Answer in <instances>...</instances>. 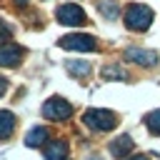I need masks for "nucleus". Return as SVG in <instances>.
Segmentation results:
<instances>
[{
  "mask_svg": "<svg viewBox=\"0 0 160 160\" xmlns=\"http://www.w3.org/2000/svg\"><path fill=\"white\" fill-rule=\"evenodd\" d=\"M60 48H65V50H82V52H90V50H95L98 48V42H95V38L92 35H65V38H60Z\"/></svg>",
  "mask_w": 160,
  "mask_h": 160,
  "instance_id": "20e7f679",
  "label": "nucleus"
},
{
  "mask_svg": "<svg viewBox=\"0 0 160 160\" xmlns=\"http://www.w3.org/2000/svg\"><path fill=\"white\" fill-rule=\"evenodd\" d=\"M42 115H45L48 120H65V118L72 115V108H70V102L62 100V98H50V100L42 105Z\"/></svg>",
  "mask_w": 160,
  "mask_h": 160,
  "instance_id": "7ed1b4c3",
  "label": "nucleus"
},
{
  "mask_svg": "<svg viewBox=\"0 0 160 160\" xmlns=\"http://www.w3.org/2000/svg\"><path fill=\"white\" fill-rule=\"evenodd\" d=\"M145 125H148V130H150V132L160 135V110L148 112V115H145Z\"/></svg>",
  "mask_w": 160,
  "mask_h": 160,
  "instance_id": "4468645a",
  "label": "nucleus"
},
{
  "mask_svg": "<svg viewBox=\"0 0 160 160\" xmlns=\"http://www.w3.org/2000/svg\"><path fill=\"white\" fill-rule=\"evenodd\" d=\"M65 68H68V72H70V75H75V78H85V75L90 72L88 60H68V62H65Z\"/></svg>",
  "mask_w": 160,
  "mask_h": 160,
  "instance_id": "f8f14e48",
  "label": "nucleus"
},
{
  "mask_svg": "<svg viewBox=\"0 0 160 160\" xmlns=\"http://www.w3.org/2000/svg\"><path fill=\"white\" fill-rule=\"evenodd\" d=\"M130 160H148V158H142V155H135V158H130Z\"/></svg>",
  "mask_w": 160,
  "mask_h": 160,
  "instance_id": "a211bd4d",
  "label": "nucleus"
},
{
  "mask_svg": "<svg viewBox=\"0 0 160 160\" xmlns=\"http://www.w3.org/2000/svg\"><path fill=\"white\" fill-rule=\"evenodd\" d=\"M82 122H85L88 128H92V130L108 132V130H112V128L118 125V118H115V112H110V110L95 108V110H88V112L82 115Z\"/></svg>",
  "mask_w": 160,
  "mask_h": 160,
  "instance_id": "f257e3e1",
  "label": "nucleus"
},
{
  "mask_svg": "<svg viewBox=\"0 0 160 160\" xmlns=\"http://www.w3.org/2000/svg\"><path fill=\"white\" fill-rule=\"evenodd\" d=\"M45 140H48V130H45V128H40V125H38V128H32V130L25 135V145H28V148H38V145H42Z\"/></svg>",
  "mask_w": 160,
  "mask_h": 160,
  "instance_id": "9b49d317",
  "label": "nucleus"
},
{
  "mask_svg": "<svg viewBox=\"0 0 160 160\" xmlns=\"http://www.w3.org/2000/svg\"><path fill=\"white\" fill-rule=\"evenodd\" d=\"M92 160H98V158H92Z\"/></svg>",
  "mask_w": 160,
  "mask_h": 160,
  "instance_id": "aec40b11",
  "label": "nucleus"
},
{
  "mask_svg": "<svg viewBox=\"0 0 160 160\" xmlns=\"http://www.w3.org/2000/svg\"><path fill=\"white\" fill-rule=\"evenodd\" d=\"M20 58H22V48H18L12 42H2L0 45V65L12 68V65H18Z\"/></svg>",
  "mask_w": 160,
  "mask_h": 160,
  "instance_id": "0eeeda50",
  "label": "nucleus"
},
{
  "mask_svg": "<svg viewBox=\"0 0 160 160\" xmlns=\"http://www.w3.org/2000/svg\"><path fill=\"white\" fill-rule=\"evenodd\" d=\"M125 58L132 60V62H138V65H142V68H152V65L160 60L158 52H152V50H138V48H130V50L125 52Z\"/></svg>",
  "mask_w": 160,
  "mask_h": 160,
  "instance_id": "423d86ee",
  "label": "nucleus"
},
{
  "mask_svg": "<svg viewBox=\"0 0 160 160\" xmlns=\"http://www.w3.org/2000/svg\"><path fill=\"white\" fill-rule=\"evenodd\" d=\"M55 15H58V20H60L62 25H82V22H85V12H82L78 5H70V2H68V5H60Z\"/></svg>",
  "mask_w": 160,
  "mask_h": 160,
  "instance_id": "39448f33",
  "label": "nucleus"
},
{
  "mask_svg": "<svg viewBox=\"0 0 160 160\" xmlns=\"http://www.w3.org/2000/svg\"><path fill=\"white\" fill-rule=\"evenodd\" d=\"M5 90H8V80H5V78H0V95H2Z\"/></svg>",
  "mask_w": 160,
  "mask_h": 160,
  "instance_id": "f3484780",
  "label": "nucleus"
},
{
  "mask_svg": "<svg viewBox=\"0 0 160 160\" xmlns=\"http://www.w3.org/2000/svg\"><path fill=\"white\" fill-rule=\"evenodd\" d=\"M102 78L105 80H120V78H125V70L120 65H105L102 68Z\"/></svg>",
  "mask_w": 160,
  "mask_h": 160,
  "instance_id": "2eb2a0df",
  "label": "nucleus"
},
{
  "mask_svg": "<svg viewBox=\"0 0 160 160\" xmlns=\"http://www.w3.org/2000/svg\"><path fill=\"white\" fill-rule=\"evenodd\" d=\"M68 158V145L62 140H52L45 148V160H65Z\"/></svg>",
  "mask_w": 160,
  "mask_h": 160,
  "instance_id": "1a4fd4ad",
  "label": "nucleus"
},
{
  "mask_svg": "<svg viewBox=\"0 0 160 160\" xmlns=\"http://www.w3.org/2000/svg\"><path fill=\"white\" fill-rule=\"evenodd\" d=\"M12 128H15V115L10 110H0V140L10 138L12 135Z\"/></svg>",
  "mask_w": 160,
  "mask_h": 160,
  "instance_id": "9d476101",
  "label": "nucleus"
},
{
  "mask_svg": "<svg viewBox=\"0 0 160 160\" xmlns=\"http://www.w3.org/2000/svg\"><path fill=\"white\" fill-rule=\"evenodd\" d=\"M10 35H12V28L5 20H0V40H10Z\"/></svg>",
  "mask_w": 160,
  "mask_h": 160,
  "instance_id": "dca6fc26",
  "label": "nucleus"
},
{
  "mask_svg": "<svg viewBox=\"0 0 160 160\" xmlns=\"http://www.w3.org/2000/svg\"><path fill=\"white\" fill-rule=\"evenodd\" d=\"M18 2H28V0H18Z\"/></svg>",
  "mask_w": 160,
  "mask_h": 160,
  "instance_id": "6ab92c4d",
  "label": "nucleus"
},
{
  "mask_svg": "<svg viewBox=\"0 0 160 160\" xmlns=\"http://www.w3.org/2000/svg\"><path fill=\"white\" fill-rule=\"evenodd\" d=\"M98 10H100V12H102V15L108 18V20H115V18H118V12H120V10H118V2H115V0H100Z\"/></svg>",
  "mask_w": 160,
  "mask_h": 160,
  "instance_id": "ddd939ff",
  "label": "nucleus"
},
{
  "mask_svg": "<svg viewBox=\"0 0 160 160\" xmlns=\"http://www.w3.org/2000/svg\"><path fill=\"white\" fill-rule=\"evenodd\" d=\"M150 22H152V10L148 5H138L135 2V5H130L125 10V25L130 30H148Z\"/></svg>",
  "mask_w": 160,
  "mask_h": 160,
  "instance_id": "f03ea898",
  "label": "nucleus"
},
{
  "mask_svg": "<svg viewBox=\"0 0 160 160\" xmlns=\"http://www.w3.org/2000/svg\"><path fill=\"white\" fill-rule=\"evenodd\" d=\"M132 148H135V142L130 140V135H120V138H115L110 142V155L112 158H125Z\"/></svg>",
  "mask_w": 160,
  "mask_h": 160,
  "instance_id": "6e6552de",
  "label": "nucleus"
}]
</instances>
